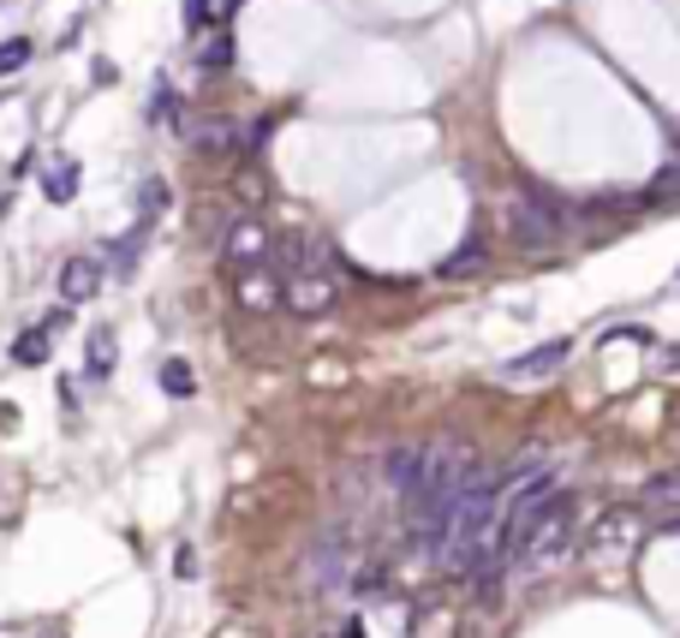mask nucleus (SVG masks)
<instances>
[{"label":"nucleus","instance_id":"nucleus-18","mask_svg":"<svg viewBox=\"0 0 680 638\" xmlns=\"http://www.w3.org/2000/svg\"><path fill=\"white\" fill-rule=\"evenodd\" d=\"M215 19H221L215 0H185V31H191V36H198L203 24H215Z\"/></svg>","mask_w":680,"mask_h":638},{"label":"nucleus","instance_id":"nucleus-15","mask_svg":"<svg viewBox=\"0 0 680 638\" xmlns=\"http://www.w3.org/2000/svg\"><path fill=\"white\" fill-rule=\"evenodd\" d=\"M12 359H19V364H42V359H49V329H24L19 347H12Z\"/></svg>","mask_w":680,"mask_h":638},{"label":"nucleus","instance_id":"nucleus-13","mask_svg":"<svg viewBox=\"0 0 680 638\" xmlns=\"http://www.w3.org/2000/svg\"><path fill=\"white\" fill-rule=\"evenodd\" d=\"M84 364H91V376H108V370H114V329H96V334H91V352H84Z\"/></svg>","mask_w":680,"mask_h":638},{"label":"nucleus","instance_id":"nucleus-6","mask_svg":"<svg viewBox=\"0 0 680 638\" xmlns=\"http://www.w3.org/2000/svg\"><path fill=\"white\" fill-rule=\"evenodd\" d=\"M263 257H269V227H263V221H233L227 263H233V269H257Z\"/></svg>","mask_w":680,"mask_h":638},{"label":"nucleus","instance_id":"nucleus-2","mask_svg":"<svg viewBox=\"0 0 680 638\" xmlns=\"http://www.w3.org/2000/svg\"><path fill=\"white\" fill-rule=\"evenodd\" d=\"M334 275H329V257H322V245L310 251V257L293 269L287 280H280V305L293 310V317H322V310L334 305Z\"/></svg>","mask_w":680,"mask_h":638},{"label":"nucleus","instance_id":"nucleus-7","mask_svg":"<svg viewBox=\"0 0 680 638\" xmlns=\"http://www.w3.org/2000/svg\"><path fill=\"white\" fill-rule=\"evenodd\" d=\"M573 340H543L538 352H520V359H508V376H555L561 364H567Z\"/></svg>","mask_w":680,"mask_h":638},{"label":"nucleus","instance_id":"nucleus-21","mask_svg":"<svg viewBox=\"0 0 680 638\" xmlns=\"http://www.w3.org/2000/svg\"><path fill=\"white\" fill-rule=\"evenodd\" d=\"M150 114H156V120H173V91H168V84H161V96H156Z\"/></svg>","mask_w":680,"mask_h":638},{"label":"nucleus","instance_id":"nucleus-17","mask_svg":"<svg viewBox=\"0 0 680 638\" xmlns=\"http://www.w3.org/2000/svg\"><path fill=\"white\" fill-rule=\"evenodd\" d=\"M138 203H144V221H156L161 210H168V180H144Z\"/></svg>","mask_w":680,"mask_h":638},{"label":"nucleus","instance_id":"nucleus-9","mask_svg":"<svg viewBox=\"0 0 680 638\" xmlns=\"http://www.w3.org/2000/svg\"><path fill=\"white\" fill-rule=\"evenodd\" d=\"M275 299H280V280L263 275V263H257V269H240V305L245 310H269Z\"/></svg>","mask_w":680,"mask_h":638},{"label":"nucleus","instance_id":"nucleus-20","mask_svg":"<svg viewBox=\"0 0 680 638\" xmlns=\"http://www.w3.org/2000/svg\"><path fill=\"white\" fill-rule=\"evenodd\" d=\"M669 191L680 198V168H662V173H657V185H650V198H669Z\"/></svg>","mask_w":680,"mask_h":638},{"label":"nucleus","instance_id":"nucleus-5","mask_svg":"<svg viewBox=\"0 0 680 638\" xmlns=\"http://www.w3.org/2000/svg\"><path fill=\"white\" fill-rule=\"evenodd\" d=\"M96 293H102V263L84 257V251H78V257H66L61 263V299L66 305H91Z\"/></svg>","mask_w":680,"mask_h":638},{"label":"nucleus","instance_id":"nucleus-19","mask_svg":"<svg viewBox=\"0 0 680 638\" xmlns=\"http://www.w3.org/2000/svg\"><path fill=\"white\" fill-rule=\"evenodd\" d=\"M227 61H233V36H215L210 49H203V72H221Z\"/></svg>","mask_w":680,"mask_h":638},{"label":"nucleus","instance_id":"nucleus-14","mask_svg":"<svg viewBox=\"0 0 680 638\" xmlns=\"http://www.w3.org/2000/svg\"><path fill=\"white\" fill-rule=\"evenodd\" d=\"M161 389H168L173 400H191V389H198V382H191V364L185 359H168V364H161Z\"/></svg>","mask_w":680,"mask_h":638},{"label":"nucleus","instance_id":"nucleus-22","mask_svg":"<svg viewBox=\"0 0 680 638\" xmlns=\"http://www.w3.org/2000/svg\"><path fill=\"white\" fill-rule=\"evenodd\" d=\"M347 638H364V627H359V620H352V627H347Z\"/></svg>","mask_w":680,"mask_h":638},{"label":"nucleus","instance_id":"nucleus-4","mask_svg":"<svg viewBox=\"0 0 680 638\" xmlns=\"http://www.w3.org/2000/svg\"><path fill=\"white\" fill-rule=\"evenodd\" d=\"M508 233H513V245L543 251V245L561 240V215L543 198H531V191H513L508 198Z\"/></svg>","mask_w":680,"mask_h":638},{"label":"nucleus","instance_id":"nucleus-1","mask_svg":"<svg viewBox=\"0 0 680 638\" xmlns=\"http://www.w3.org/2000/svg\"><path fill=\"white\" fill-rule=\"evenodd\" d=\"M501 471L490 466H471L466 471V496H460V513H454V525H448V538H442L436 549V561L448 573H466L471 561L484 555V543L496 538V519H501Z\"/></svg>","mask_w":680,"mask_h":638},{"label":"nucleus","instance_id":"nucleus-10","mask_svg":"<svg viewBox=\"0 0 680 638\" xmlns=\"http://www.w3.org/2000/svg\"><path fill=\"white\" fill-rule=\"evenodd\" d=\"M78 185H84V168L72 156H61L49 173H42V191H49V203H72L78 198Z\"/></svg>","mask_w":680,"mask_h":638},{"label":"nucleus","instance_id":"nucleus-8","mask_svg":"<svg viewBox=\"0 0 680 638\" xmlns=\"http://www.w3.org/2000/svg\"><path fill=\"white\" fill-rule=\"evenodd\" d=\"M484 263H490V240H484V233H471V240H466L460 251H454V257L442 263L436 275H442V280H466V275H478Z\"/></svg>","mask_w":680,"mask_h":638},{"label":"nucleus","instance_id":"nucleus-3","mask_svg":"<svg viewBox=\"0 0 680 638\" xmlns=\"http://www.w3.org/2000/svg\"><path fill=\"white\" fill-rule=\"evenodd\" d=\"M567 555H573V513L561 508L555 519H543V525H538V531H531V538L520 543V555H513V567H520V573H531V578H543V573H555Z\"/></svg>","mask_w":680,"mask_h":638},{"label":"nucleus","instance_id":"nucleus-16","mask_svg":"<svg viewBox=\"0 0 680 638\" xmlns=\"http://www.w3.org/2000/svg\"><path fill=\"white\" fill-rule=\"evenodd\" d=\"M19 66H31V36L0 42V78H7V72H19Z\"/></svg>","mask_w":680,"mask_h":638},{"label":"nucleus","instance_id":"nucleus-11","mask_svg":"<svg viewBox=\"0 0 680 638\" xmlns=\"http://www.w3.org/2000/svg\"><path fill=\"white\" fill-rule=\"evenodd\" d=\"M418 466H424V448H401V454L389 459V489L401 501L412 496V483H418Z\"/></svg>","mask_w":680,"mask_h":638},{"label":"nucleus","instance_id":"nucleus-12","mask_svg":"<svg viewBox=\"0 0 680 638\" xmlns=\"http://www.w3.org/2000/svg\"><path fill=\"white\" fill-rule=\"evenodd\" d=\"M185 131H191V143H198V150H210V156L233 150V138H240V131L221 126V120H203V126H185Z\"/></svg>","mask_w":680,"mask_h":638}]
</instances>
